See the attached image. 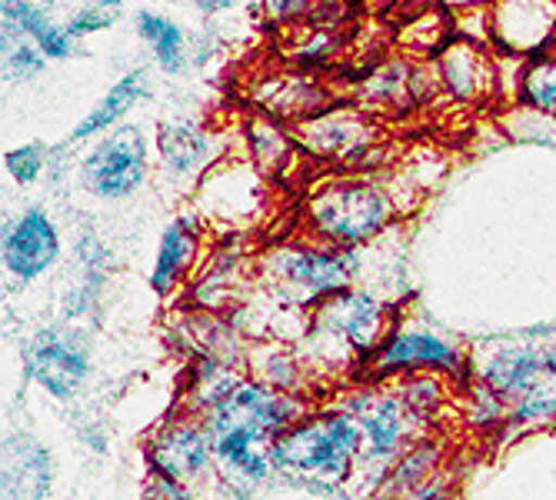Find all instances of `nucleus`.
<instances>
[{"instance_id": "1", "label": "nucleus", "mask_w": 556, "mask_h": 500, "mask_svg": "<svg viewBox=\"0 0 556 500\" xmlns=\"http://www.w3.org/2000/svg\"><path fill=\"white\" fill-rule=\"evenodd\" d=\"M314 408L307 393L274 390L250 374L204 414L214 440V458L227 493H254L274 480V440L307 417Z\"/></svg>"}, {"instance_id": "2", "label": "nucleus", "mask_w": 556, "mask_h": 500, "mask_svg": "<svg viewBox=\"0 0 556 500\" xmlns=\"http://www.w3.org/2000/svg\"><path fill=\"white\" fill-rule=\"evenodd\" d=\"M470 380L507 404L503 434L556 424V334L490 340L470 350Z\"/></svg>"}, {"instance_id": "3", "label": "nucleus", "mask_w": 556, "mask_h": 500, "mask_svg": "<svg viewBox=\"0 0 556 500\" xmlns=\"http://www.w3.org/2000/svg\"><path fill=\"white\" fill-rule=\"evenodd\" d=\"M364 434L340 404L311 411L274 440V480L311 493H343L361 477Z\"/></svg>"}, {"instance_id": "4", "label": "nucleus", "mask_w": 556, "mask_h": 500, "mask_svg": "<svg viewBox=\"0 0 556 500\" xmlns=\"http://www.w3.org/2000/svg\"><path fill=\"white\" fill-rule=\"evenodd\" d=\"M393 314L370 287H346L311 311L303 334V364L307 371H343L350 380H367L380 343L393 327Z\"/></svg>"}, {"instance_id": "5", "label": "nucleus", "mask_w": 556, "mask_h": 500, "mask_svg": "<svg viewBox=\"0 0 556 500\" xmlns=\"http://www.w3.org/2000/svg\"><path fill=\"white\" fill-rule=\"evenodd\" d=\"M400 211V197L387 180L364 171H346L324 177L307 190L300 208V227L311 240L364 250L393 227Z\"/></svg>"}, {"instance_id": "6", "label": "nucleus", "mask_w": 556, "mask_h": 500, "mask_svg": "<svg viewBox=\"0 0 556 500\" xmlns=\"http://www.w3.org/2000/svg\"><path fill=\"white\" fill-rule=\"evenodd\" d=\"M361 267V250L293 237L264 250L254 264V280L280 308V314H311L333 293L353 287Z\"/></svg>"}, {"instance_id": "7", "label": "nucleus", "mask_w": 556, "mask_h": 500, "mask_svg": "<svg viewBox=\"0 0 556 500\" xmlns=\"http://www.w3.org/2000/svg\"><path fill=\"white\" fill-rule=\"evenodd\" d=\"M337 404L357 421L364 434V458H361V493L370 497L387 467L410 450L417 440L430 437L433 424L410 408V400L400 393L393 380H367L346 390Z\"/></svg>"}, {"instance_id": "8", "label": "nucleus", "mask_w": 556, "mask_h": 500, "mask_svg": "<svg viewBox=\"0 0 556 500\" xmlns=\"http://www.w3.org/2000/svg\"><path fill=\"white\" fill-rule=\"evenodd\" d=\"M21 374L58 404H71L93 377V337L84 324L64 317L37 324L21 340Z\"/></svg>"}, {"instance_id": "9", "label": "nucleus", "mask_w": 556, "mask_h": 500, "mask_svg": "<svg viewBox=\"0 0 556 500\" xmlns=\"http://www.w3.org/2000/svg\"><path fill=\"white\" fill-rule=\"evenodd\" d=\"M154 137L127 121L90 140L77 161V184L100 204H121L154 180Z\"/></svg>"}, {"instance_id": "10", "label": "nucleus", "mask_w": 556, "mask_h": 500, "mask_svg": "<svg viewBox=\"0 0 556 500\" xmlns=\"http://www.w3.org/2000/svg\"><path fill=\"white\" fill-rule=\"evenodd\" d=\"M410 374H440L467 387L470 380V350L437 324L424 317H396L387 340L380 343L367 380H393ZM364 380V384H367Z\"/></svg>"}, {"instance_id": "11", "label": "nucleus", "mask_w": 556, "mask_h": 500, "mask_svg": "<svg viewBox=\"0 0 556 500\" xmlns=\"http://www.w3.org/2000/svg\"><path fill=\"white\" fill-rule=\"evenodd\" d=\"M143 467L150 477L184 484L204 500H207V490L227 493L220 471H217L211 430L204 417L187 414V411H177L174 417H167L143 440Z\"/></svg>"}, {"instance_id": "12", "label": "nucleus", "mask_w": 556, "mask_h": 500, "mask_svg": "<svg viewBox=\"0 0 556 500\" xmlns=\"http://www.w3.org/2000/svg\"><path fill=\"white\" fill-rule=\"evenodd\" d=\"M154 180L167 197L197 193L200 180L227 158L224 134L197 117H167L154 130Z\"/></svg>"}, {"instance_id": "13", "label": "nucleus", "mask_w": 556, "mask_h": 500, "mask_svg": "<svg viewBox=\"0 0 556 500\" xmlns=\"http://www.w3.org/2000/svg\"><path fill=\"white\" fill-rule=\"evenodd\" d=\"M293 130V140L303 158L337 164V167H357L367 174L370 154L380 140V124L370 111H364L353 100H337L324 114L303 121Z\"/></svg>"}, {"instance_id": "14", "label": "nucleus", "mask_w": 556, "mask_h": 500, "mask_svg": "<svg viewBox=\"0 0 556 500\" xmlns=\"http://www.w3.org/2000/svg\"><path fill=\"white\" fill-rule=\"evenodd\" d=\"M61 224L43 204H27L24 211L4 221V230H0V267H4L8 284H37L61 264Z\"/></svg>"}, {"instance_id": "15", "label": "nucleus", "mask_w": 556, "mask_h": 500, "mask_svg": "<svg viewBox=\"0 0 556 500\" xmlns=\"http://www.w3.org/2000/svg\"><path fill=\"white\" fill-rule=\"evenodd\" d=\"M193 204L207 224L243 230L267 211V177L243 158H224L200 180Z\"/></svg>"}, {"instance_id": "16", "label": "nucleus", "mask_w": 556, "mask_h": 500, "mask_svg": "<svg viewBox=\"0 0 556 500\" xmlns=\"http://www.w3.org/2000/svg\"><path fill=\"white\" fill-rule=\"evenodd\" d=\"M490 24V50L500 58L527 61L556 50V0H493Z\"/></svg>"}, {"instance_id": "17", "label": "nucleus", "mask_w": 556, "mask_h": 500, "mask_svg": "<svg viewBox=\"0 0 556 500\" xmlns=\"http://www.w3.org/2000/svg\"><path fill=\"white\" fill-rule=\"evenodd\" d=\"M207 221L200 217L197 211H184L177 217H170L161 230V240H157V254H154V264H150V290L157 297H177L187 280L197 277L200 271V261L204 258V243H207Z\"/></svg>"}, {"instance_id": "18", "label": "nucleus", "mask_w": 556, "mask_h": 500, "mask_svg": "<svg viewBox=\"0 0 556 500\" xmlns=\"http://www.w3.org/2000/svg\"><path fill=\"white\" fill-rule=\"evenodd\" d=\"M0 497L4 500H50L58 480L54 454L30 430H8L0 454Z\"/></svg>"}, {"instance_id": "19", "label": "nucleus", "mask_w": 556, "mask_h": 500, "mask_svg": "<svg viewBox=\"0 0 556 500\" xmlns=\"http://www.w3.org/2000/svg\"><path fill=\"white\" fill-rule=\"evenodd\" d=\"M440 77V90L460 104H480L496 97V54L483 43L453 37L430 58Z\"/></svg>"}, {"instance_id": "20", "label": "nucleus", "mask_w": 556, "mask_h": 500, "mask_svg": "<svg viewBox=\"0 0 556 500\" xmlns=\"http://www.w3.org/2000/svg\"><path fill=\"white\" fill-rule=\"evenodd\" d=\"M250 100L257 104V111L296 127L303 121H311L324 114L330 104H337L333 90L307 71H283V74H267L254 87H250Z\"/></svg>"}, {"instance_id": "21", "label": "nucleus", "mask_w": 556, "mask_h": 500, "mask_svg": "<svg viewBox=\"0 0 556 500\" xmlns=\"http://www.w3.org/2000/svg\"><path fill=\"white\" fill-rule=\"evenodd\" d=\"M150 97H154V74H150V67H130L80 117V124L67 134L64 147H77V143L97 140L100 134H108V130L127 124L130 114L143 104V100H150Z\"/></svg>"}, {"instance_id": "22", "label": "nucleus", "mask_w": 556, "mask_h": 500, "mask_svg": "<svg viewBox=\"0 0 556 500\" xmlns=\"http://www.w3.org/2000/svg\"><path fill=\"white\" fill-rule=\"evenodd\" d=\"M0 40H30L47 61L77 58L80 40L34 0H0Z\"/></svg>"}, {"instance_id": "23", "label": "nucleus", "mask_w": 556, "mask_h": 500, "mask_svg": "<svg viewBox=\"0 0 556 500\" xmlns=\"http://www.w3.org/2000/svg\"><path fill=\"white\" fill-rule=\"evenodd\" d=\"M243 267H247V258L240 254L237 243H224V247L211 250L204 267L197 271V277L190 284L193 311H204V314L230 311L233 300L240 297V287H243Z\"/></svg>"}, {"instance_id": "24", "label": "nucleus", "mask_w": 556, "mask_h": 500, "mask_svg": "<svg viewBox=\"0 0 556 500\" xmlns=\"http://www.w3.org/2000/svg\"><path fill=\"white\" fill-rule=\"evenodd\" d=\"M134 30L140 37V43L150 50L154 67L161 74L184 77L187 71H193V64H190V30L184 24H177L170 14L154 11V8H140L134 14Z\"/></svg>"}, {"instance_id": "25", "label": "nucleus", "mask_w": 556, "mask_h": 500, "mask_svg": "<svg viewBox=\"0 0 556 500\" xmlns=\"http://www.w3.org/2000/svg\"><path fill=\"white\" fill-rule=\"evenodd\" d=\"M243 143H247V161L264 177H283L290 164H296L300 158L293 130L264 111H254L243 121Z\"/></svg>"}, {"instance_id": "26", "label": "nucleus", "mask_w": 556, "mask_h": 500, "mask_svg": "<svg viewBox=\"0 0 556 500\" xmlns=\"http://www.w3.org/2000/svg\"><path fill=\"white\" fill-rule=\"evenodd\" d=\"M440 464H443V440H437L430 434V437L417 440L410 450H403V454L387 467V474L380 477V484L374 487V493L367 500H407L440 474Z\"/></svg>"}, {"instance_id": "27", "label": "nucleus", "mask_w": 556, "mask_h": 500, "mask_svg": "<svg viewBox=\"0 0 556 500\" xmlns=\"http://www.w3.org/2000/svg\"><path fill=\"white\" fill-rule=\"evenodd\" d=\"M247 371L254 380L274 390H287V393H303V387L311 380V371L303 364V358L277 337L254 340L247 347Z\"/></svg>"}, {"instance_id": "28", "label": "nucleus", "mask_w": 556, "mask_h": 500, "mask_svg": "<svg viewBox=\"0 0 556 500\" xmlns=\"http://www.w3.org/2000/svg\"><path fill=\"white\" fill-rule=\"evenodd\" d=\"M514 104H523V108L556 117V50H546V54L523 61Z\"/></svg>"}, {"instance_id": "29", "label": "nucleus", "mask_w": 556, "mask_h": 500, "mask_svg": "<svg viewBox=\"0 0 556 500\" xmlns=\"http://www.w3.org/2000/svg\"><path fill=\"white\" fill-rule=\"evenodd\" d=\"M346 50V37L340 27H324V24H303V37L293 43L287 61L293 71H307L314 74L317 67H327Z\"/></svg>"}, {"instance_id": "30", "label": "nucleus", "mask_w": 556, "mask_h": 500, "mask_svg": "<svg viewBox=\"0 0 556 500\" xmlns=\"http://www.w3.org/2000/svg\"><path fill=\"white\" fill-rule=\"evenodd\" d=\"M54 164V147L40 143V140H27L17 147L4 150V171L17 187H34L43 180V174Z\"/></svg>"}, {"instance_id": "31", "label": "nucleus", "mask_w": 556, "mask_h": 500, "mask_svg": "<svg viewBox=\"0 0 556 500\" xmlns=\"http://www.w3.org/2000/svg\"><path fill=\"white\" fill-rule=\"evenodd\" d=\"M0 67H4V84L21 87L37 80L47 71V58L30 40H0Z\"/></svg>"}, {"instance_id": "32", "label": "nucleus", "mask_w": 556, "mask_h": 500, "mask_svg": "<svg viewBox=\"0 0 556 500\" xmlns=\"http://www.w3.org/2000/svg\"><path fill=\"white\" fill-rule=\"evenodd\" d=\"M503 130H507L514 140L520 143H540V147H556V117L523 108V104H510V111L500 117Z\"/></svg>"}, {"instance_id": "33", "label": "nucleus", "mask_w": 556, "mask_h": 500, "mask_svg": "<svg viewBox=\"0 0 556 500\" xmlns=\"http://www.w3.org/2000/svg\"><path fill=\"white\" fill-rule=\"evenodd\" d=\"M124 11H127V0H87V4H80L67 17V30L77 40L104 34V30H111V27H117L124 21Z\"/></svg>"}, {"instance_id": "34", "label": "nucleus", "mask_w": 556, "mask_h": 500, "mask_svg": "<svg viewBox=\"0 0 556 500\" xmlns=\"http://www.w3.org/2000/svg\"><path fill=\"white\" fill-rule=\"evenodd\" d=\"M320 0H254V11L267 27H296L314 17Z\"/></svg>"}, {"instance_id": "35", "label": "nucleus", "mask_w": 556, "mask_h": 500, "mask_svg": "<svg viewBox=\"0 0 556 500\" xmlns=\"http://www.w3.org/2000/svg\"><path fill=\"white\" fill-rule=\"evenodd\" d=\"M140 500H204V497L193 493V490H190V487H184V484H174V480L150 477V474H147Z\"/></svg>"}, {"instance_id": "36", "label": "nucleus", "mask_w": 556, "mask_h": 500, "mask_svg": "<svg viewBox=\"0 0 556 500\" xmlns=\"http://www.w3.org/2000/svg\"><path fill=\"white\" fill-rule=\"evenodd\" d=\"M217 54H220V40L214 37L211 27H200V30L190 34V64H193V71H204Z\"/></svg>"}, {"instance_id": "37", "label": "nucleus", "mask_w": 556, "mask_h": 500, "mask_svg": "<svg viewBox=\"0 0 556 500\" xmlns=\"http://www.w3.org/2000/svg\"><path fill=\"white\" fill-rule=\"evenodd\" d=\"M407 500H460V493H457V484H453V477L446 474V471H440L430 484H424L414 497H407Z\"/></svg>"}, {"instance_id": "38", "label": "nucleus", "mask_w": 556, "mask_h": 500, "mask_svg": "<svg viewBox=\"0 0 556 500\" xmlns=\"http://www.w3.org/2000/svg\"><path fill=\"white\" fill-rule=\"evenodd\" d=\"M193 11H200L204 17H220V14H230L240 8V0H190Z\"/></svg>"}, {"instance_id": "39", "label": "nucleus", "mask_w": 556, "mask_h": 500, "mask_svg": "<svg viewBox=\"0 0 556 500\" xmlns=\"http://www.w3.org/2000/svg\"><path fill=\"white\" fill-rule=\"evenodd\" d=\"M490 4L493 0H437V8H443L446 14H467V11H480Z\"/></svg>"}, {"instance_id": "40", "label": "nucleus", "mask_w": 556, "mask_h": 500, "mask_svg": "<svg viewBox=\"0 0 556 500\" xmlns=\"http://www.w3.org/2000/svg\"><path fill=\"white\" fill-rule=\"evenodd\" d=\"M34 4H37V8H43V11H54V8L61 4V0H34Z\"/></svg>"}, {"instance_id": "41", "label": "nucleus", "mask_w": 556, "mask_h": 500, "mask_svg": "<svg viewBox=\"0 0 556 500\" xmlns=\"http://www.w3.org/2000/svg\"><path fill=\"white\" fill-rule=\"evenodd\" d=\"M333 4H343V8H353V11H361L364 0H333Z\"/></svg>"}, {"instance_id": "42", "label": "nucleus", "mask_w": 556, "mask_h": 500, "mask_svg": "<svg viewBox=\"0 0 556 500\" xmlns=\"http://www.w3.org/2000/svg\"><path fill=\"white\" fill-rule=\"evenodd\" d=\"M164 4H180V0H164Z\"/></svg>"}]
</instances>
